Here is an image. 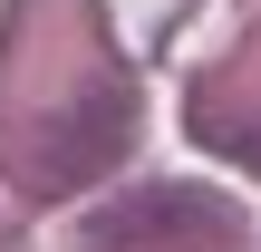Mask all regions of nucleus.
Returning a JSON list of instances; mask_svg holds the SVG:
<instances>
[]
</instances>
